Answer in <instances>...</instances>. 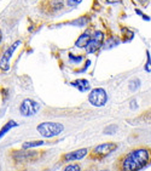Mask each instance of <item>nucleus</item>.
<instances>
[{"label": "nucleus", "mask_w": 151, "mask_h": 171, "mask_svg": "<svg viewBox=\"0 0 151 171\" xmlns=\"http://www.w3.org/2000/svg\"><path fill=\"white\" fill-rule=\"evenodd\" d=\"M65 171H80L81 170V166L78 164H71V165H68V166L64 168Z\"/></svg>", "instance_id": "a211bd4d"}, {"label": "nucleus", "mask_w": 151, "mask_h": 171, "mask_svg": "<svg viewBox=\"0 0 151 171\" xmlns=\"http://www.w3.org/2000/svg\"><path fill=\"white\" fill-rule=\"evenodd\" d=\"M116 131H117L116 125H109V126H106V129H104V134L105 135H114Z\"/></svg>", "instance_id": "dca6fc26"}, {"label": "nucleus", "mask_w": 151, "mask_h": 171, "mask_svg": "<svg viewBox=\"0 0 151 171\" xmlns=\"http://www.w3.org/2000/svg\"><path fill=\"white\" fill-rule=\"evenodd\" d=\"M137 107H138V104H137L136 100H132V101H131V108H132V109H136Z\"/></svg>", "instance_id": "4be33fe9"}, {"label": "nucleus", "mask_w": 151, "mask_h": 171, "mask_svg": "<svg viewBox=\"0 0 151 171\" xmlns=\"http://www.w3.org/2000/svg\"><path fill=\"white\" fill-rule=\"evenodd\" d=\"M87 22H88L87 21V17L84 16V17H80L79 20H75L74 22H71V24H74V26H85Z\"/></svg>", "instance_id": "f3484780"}, {"label": "nucleus", "mask_w": 151, "mask_h": 171, "mask_svg": "<svg viewBox=\"0 0 151 171\" xmlns=\"http://www.w3.org/2000/svg\"><path fill=\"white\" fill-rule=\"evenodd\" d=\"M81 1L82 0H67V5L70 7H74V6H78Z\"/></svg>", "instance_id": "aec40b11"}, {"label": "nucleus", "mask_w": 151, "mask_h": 171, "mask_svg": "<svg viewBox=\"0 0 151 171\" xmlns=\"http://www.w3.org/2000/svg\"><path fill=\"white\" fill-rule=\"evenodd\" d=\"M71 86L74 87H76V89L79 91H88L91 89V86H90V82L88 80H86V79H76L75 81L71 82Z\"/></svg>", "instance_id": "9d476101"}, {"label": "nucleus", "mask_w": 151, "mask_h": 171, "mask_svg": "<svg viewBox=\"0 0 151 171\" xmlns=\"http://www.w3.org/2000/svg\"><path fill=\"white\" fill-rule=\"evenodd\" d=\"M44 153V151H31V148L29 149L22 148V149H12L9 154L15 165H27L39 160Z\"/></svg>", "instance_id": "f03ea898"}, {"label": "nucleus", "mask_w": 151, "mask_h": 171, "mask_svg": "<svg viewBox=\"0 0 151 171\" xmlns=\"http://www.w3.org/2000/svg\"><path fill=\"white\" fill-rule=\"evenodd\" d=\"M17 126H18V124L16 123L15 120H10V121H7V123L5 124L1 129H0V140H1L3 137H4L5 135H6L7 132H9L10 130H11V129H13V128H17Z\"/></svg>", "instance_id": "f8f14e48"}, {"label": "nucleus", "mask_w": 151, "mask_h": 171, "mask_svg": "<svg viewBox=\"0 0 151 171\" xmlns=\"http://www.w3.org/2000/svg\"><path fill=\"white\" fill-rule=\"evenodd\" d=\"M146 56H148V59H146V63H145L144 66V69L146 70V72H151V57H150V52L146 51Z\"/></svg>", "instance_id": "6ab92c4d"}, {"label": "nucleus", "mask_w": 151, "mask_h": 171, "mask_svg": "<svg viewBox=\"0 0 151 171\" xmlns=\"http://www.w3.org/2000/svg\"><path fill=\"white\" fill-rule=\"evenodd\" d=\"M117 148V145L114 142H106L94 147L90 153V159H103L111 154Z\"/></svg>", "instance_id": "20e7f679"}, {"label": "nucleus", "mask_w": 151, "mask_h": 171, "mask_svg": "<svg viewBox=\"0 0 151 171\" xmlns=\"http://www.w3.org/2000/svg\"><path fill=\"white\" fill-rule=\"evenodd\" d=\"M69 58L73 61V62H81L82 61V56H74L73 53H69Z\"/></svg>", "instance_id": "412c9836"}, {"label": "nucleus", "mask_w": 151, "mask_h": 171, "mask_svg": "<svg viewBox=\"0 0 151 171\" xmlns=\"http://www.w3.org/2000/svg\"><path fill=\"white\" fill-rule=\"evenodd\" d=\"M128 87L131 89L132 91H137L139 87H140V80L137 79V78H134L132 79L131 81H129V84H128Z\"/></svg>", "instance_id": "2eb2a0df"}, {"label": "nucleus", "mask_w": 151, "mask_h": 171, "mask_svg": "<svg viewBox=\"0 0 151 171\" xmlns=\"http://www.w3.org/2000/svg\"><path fill=\"white\" fill-rule=\"evenodd\" d=\"M142 16H143V18H144V20L150 21V17H149V16H146V15H142Z\"/></svg>", "instance_id": "b1692460"}, {"label": "nucleus", "mask_w": 151, "mask_h": 171, "mask_svg": "<svg viewBox=\"0 0 151 171\" xmlns=\"http://www.w3.org/2000/svg\"><path fill=\"white\" fill-rule=\"evenodd\" d=\"M21 45V40H16L10 47H7L5 52L3 53L1 58H0V69L4 72H7L10 69V59H11L12 55L17 50V47Z\"/></svg>", "instance_id": "0eeeda50"}, {"label": "nucleus", "mask_w": 151, "mask_h": 171, "mask_svg": "<svg viewBox=\"0 0 151 171\" xmlns=\"http://www.w3.org/2000/svg\"><path fill=\"white\" fill-rule=\"evenodd\" d=\"M88 154L87 148H81V149H76L74 152H70L67 154L62 155V162L63 163H68V162H75V160H81L86 155Z\"/></svg>", "instance_id": "1a4fd4ad"}, {"label": "nucleus", "mask_w": 151, "mask_h": 171, "mask_svg": "<svg viewBox=\"0 0 151 171\" xmlns=\"http://www.w3.org/2000/svg\"><path fill=\"white\" fill-rule=\"evenodd\" d=\"M118 1H120V0H106V3H109V4H115Z\"/></svg>", "instance_id": "5701e85b"}, {"label": "nucleus", "mask_w": 151, "mask_h": 171, "mask_svg": "<svg viewBox=\"0 0 151 171\" xmlns=\"http://www.w3.org/2000/svg\"><path fill=\"white\" fill-rule=\"evenodd\" d=\"M64 130V126L59 123H53V121H45L37 125L36 131L42 136V137H55L58 136L61 132Z\"/></svg>", "instance_id": "7ed1b4c3"}, {"label": "nucleus", "mask_w": 151, "mask_h": 171, "mask_svg": "<svg viewBox=\"0 0 151 171\" xmlns=\"http://www.w3.org/2000/svg\"><path fill=\"white\" fill-rule=\"evenodd\" d=\"M88 101L94 107H103L108 101V93L103 87H97L90 92Z\"/></svg>", "instance_id": "39448f33"}, {"label": "nucleus", "mask_w": 151, "mask_h": 171, "mask_svg": "<svg viewBox=\"0 0 151 171\" xmlns=\"http://www.w3.org/2000/svg\"><path fill=\"white\" fill-rule=\"evenodd\" d=\"M90 39H91L90 33H82V34L78 38V40L75 41V46L86 47V46H87V44H88V41H90Z\"/></svg>", "instance_id": "9b49d317"}, {"label": "nucleus", "mask_w": 151, "mask_h": 171, "mask_svg": "<svg viewBox=\"0 0 151 171\" xmlns=\"http://www.w3.org/2000/svg\"><path fill=\"white\" fill-rule=\"evenodd\" d=\"M44 145H45V141H29V142H24L22 145V148H24V149H29V148L41 147Z\"/></svg>", "instance_id": "ddd939ff"}, {"label": "nucleus", "mask_w": 151, "mask_h": 171, "mask_svg": "<svg viewBox=\"0 0 151 171\" xmlns=\"http://www.w3.org/2000/svg\"><path fill=\"white\" fill-rule=\"evenodd\" d=\"M63 7V0H53L50 3V10L51 11H58Z\"/></svg>", "instance_id": "4468645a"}, {"label": "nucleus", "mask_w": 151, "mask_h": 171, "mask_svg": "<svg viewBox=\"0 0 151 171\" xmlns=\"http://www.w3.org/2000/svg\"><path fill=\"white\" fill-rule=\"evenodd\" d=\"M1 40H3V32L0 29V43H1Z\"/></svg>", "instance_id": "393cba45"}, {"label": "nucleus", "mask_w": 151, "mask_h": 171, "mask_svg": "<svg viewBox=\"0 0 151 171\" xmlns=\"http://www.w3.org/2000/svg\"><path fill=\"white\" fill-rule=\"evenodd\" d=\"M151 164V148L138 147L120 155L114 164L120 171H138Z\"/></svg>", "instance_id": "f257e3e1"}, {"label": "nucleus", "mask_w": 151, "mask_h": 171, "mask_svg": "<svg viewBox=\"0 0 151 171\" xmlns=\"http://www.w3.org/2000/svg\"><path fill=\"white\" fill-rule=\"evenodd\" d=\"M40 111V104L31 98H25L19 106V112L24 117H31Z\"/></svg>", "instance_id": "423d86ee"}, {"label": "nucleus", "mask_w": 151, "mask_h": 171, "mask_svg": "<svg viewBox=\"0 0 151 171\" xmlns=\"http://www.w3.org/2000/svg\"><path fill=\"white\" fill-rule=\"evenodd\" d=\"M103 40H104V33L100 32V30L96 32L93 38H91L88 44H87V46H86V52L87 53H94L102 46Z\"/></svg>", "instance_id": "6e6552de"}]
</instances>
